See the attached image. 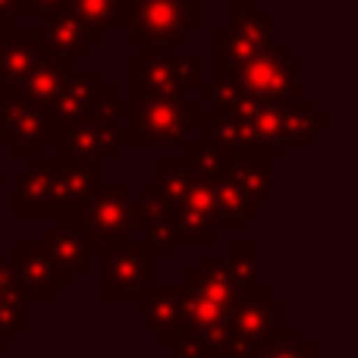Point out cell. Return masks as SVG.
I'll use <instances>...</instances> for the list:
<instances>
[{
	"label": "cell",
	"instance_id": "cell-1",
	"mask_svg": "<svg viewBox=\"0 0 358 358\" xmlns=\"http://www.w3.org/2000/svg\"><path fill=\"white\" fill-rule=\"evenodd\" d=\"M217 82L229 85L236 92L255 94V98H271V101H296L299 98V69L302 63L273 41L267 50L245 60H214Z\"/></svg>",
	"mask_w": 358,
	"mask_h": 358
},
{
	"label": "cell",
	"instance_id": "cell-2",
	"mask_svg": "<svg viewBox=\"0 0 358 358\" xmlns=\"http://www.w3.org/2000/svg\"><path fill=\"white\" fill-rule=\"evenodd\" d=\"M129 201L132 195L126 185H107V189L98 185L94 195L76 214L60 217V223L73 227L92 255H107L110 248L129 242Z\"/></svg>",
	"mask_w": 358,
	"mask_h": 358
},
{
	"label": "cell",
	"instance_id": "cell-3",
	"mask_svg": "<svg viewBox=\"0 0 358 358\" xmlns=\"http://www.w3.org/2000/svg\"><path fill=\"white\" fill-rule=\"evenodd\" d=\"M201 22L198 0H129L126 25L129 38L145 48H173Z\"/></svg>",
	"mask_w": 358,
	"mask_h": 358
},
{
	"label": "cell",
	"instance_id": "cell-4",
	"mask_svg": "<svg viewBox=\"0 0 358 358\" xmlns=\"http://www.w3.org/2000/svg\"><path fill=\"white\" fill-rule=\"evenodd\" d=\"M157 248L126 242L101 255V296L110 302H145L157 289Z\"/></svg>",
	"mask_w": 358,
	"mask_h": 358
},
{
	"label": "cell",
	"instance_id": "cell-5",
	"mask_svg": "<svg viewBox=\"0 0 358 358\" xmlns=\"http://www.w3.org/2000/svg\"><path fill=\"white\" fill-rule=\"evenodd\" d=\"M198 101L185 98H142L126 101V142L176 145L195 129Z\"/></svg>",
	"mask_w": 358,
	"mask_h": 358
},
{
	"label": "cell",
	"instance_id": "cell-6",
	"mask_svg": "<svg viewBox=\"0 0 358 358\" xmlns=\"http://www.w3.org/2000/svg\"><path fill=\"white\" fill-rule=\"evenodd\" d=\"M286 305L271 296L267 286H248L245 296L229 315V352L245 358L255 346H264L283 336Z\"/></svg>",
	"mask_w": 358,
	"mask_h": 358
},
{
	"label": "cell",
	"instance_id": "cell-7",
	"mask_svg": "<svg viewBox=\"0 0 358 358\" xmlns=\"http://www.w3.org/2000/svg\"><path fill=\"white\" fill-rule=\"evenodd\" d=\"M233 29L217 31V54L214 60H245L273 44V19L261 13L252 0H239L229 6Z\"/></svg>",
	"mask_w": 358,
	"mask_h": 358
},
{
	"label": "cell",
	"instance_id": "cell-8",
	"mask_svg": "<svg viewBox=\"0 0 358 358\" xmlns=\"http://www.w3.org/2000/svg\"><path fill=\"white\" fill-rule=\"evenodd\" d=\"M0 123H3L0 136L19 157H41L44 142L50 138V117L44 107L6 98L0 107Z\"/></svg>",
	"mask_w": 358,
	"mask_h": 358
},
{
	"label": "cell",
	"instance_id": "cell-9",
	"mask_svg": "<svg viewBox=\"0 0 358 358\" xmlns=\"http://www.w3.org/2000/svg\"><path fill=\"white\" fill-rule=\"evenodd\" d=\"M129 85L132 101L142 98H182V82H179V60L170 54V48H145L129 63Z\"/></svg>",
	"mask_w": 358,
	"mask_h": 358
},
{
	"label": "cell",
	"instance_id": "cell-10",
	"mask_svg": "<svg viewBox=\"0 0 358 358\" xmlns=\"http://www.w3.org/2000/svg\"><path fill=\"white\" fill-rule=\"evenodd\" d=\"M16 277H19V286L25 289V296L35 299V302H54L60 296V289H66L73 283V277L60 271L54 261L48 258V252L41 248V242H16Z\"/></svg>",
	"mask_w": 358,
	"mask_h": 358
},
{
	"label": "cell",
	"instance_id": "cell-11",
	"mask_svg": "<svg viewBox=\"0 0 358 358\" xmlns=\"http://www.w3.org/2000/svg\"><path fill=\"white\" fill-rule=\"evenodd\" d=\"M41 41L54 57L73 63V60H79V57H85L92 44L101 41V31L92 29L88 22H82L73 10L63 6V10H54L44 16Z\"/></svg>",
	"mask_w": 358,
	"mask_h": 358
},
{
	"label": "cell",
	"instance_id": "cell-12",
	"mask_svg": "<svg viewBox=\"0 0 358 358\" xmlns=\"http://www.w3.org/2000/svg\"><path fill=\"white\" fill-rule=\"evenodd\" d=\"M16 214H57L60 210V182H57V164L50 157H31V167L19 176Z\"/></svg>",
	"mask_w": 358,
	"mask_h": 358
},
{
	"label": "cell",
	"instance_id": "cell-13",
	"mask_svg": "<svg viewBox=\"0 0 358 358\" xmlns=\"http://www.w3.org/2000/svg\"><path fill=\"white\" fill-rule=\"evenodd\" d=\"M48 57L50 50L44 48L41 31L3 29V38H0V88H3V94H10L19 85V79Z\"/></svg>",
	"mask_w": 358,
	"mask_h": 358
},
{
	"label": "cell",
	"instance_id": "cell-14",
	"mask_svg": "<svg viewBox=\"0 0 358 358\" xmlns=\"http://www.w3.org/2000/svg\"><path fill=\"white\" fill-rule=\"evenodd\" d=\"M57 182H60V210L57 217H69L94 195L98 189V164L92 157H79V155H57Z\"/></svg>",
	"mask_w": 358,
	"mask_h": 358
},
{
	"label": "cell",
	"instance_id": "cell-15",
	"mask_svg": "<svg viewBox=\"0 0 358 358\" xmlns=\"http://www.w3.org/2000/svg\"><path fill=\"white\" fill-rule=\"evenodd\" d=\"M101 73H85V76H69L63 92L54 98V104L48 107L50 129L54 126H66L73 120H82L88 113L98 110L101 101Z\"/></svg>",
	"mask_w": 358,
	"mask_h": 358
},
{
	"label": "cell",
	"instance_id": "cell-16",
	"mask_svg": "<svg viewBox=\"0 0 358 358\" xmlns=\"http://www.w3.org/2000/svg\"><path fill=\"white\" fill-rule=\"evenodd\" d=\"M69 66H73V63H66V60L50 54L44 63H38L35 69H29L6 98H19V101H25V104H35V107H44V110H48V107L54 104L57 94L63 92L66 79L73 76Z\"/></svg>",
	"mask_w": 358,
	"mask_h": 358
},
{
	"label": "cell",
	"instance_id": "cell-17",
	"mask_svg": "<svg viewBox=\"0 0 358 358\" xmlns=\"http://www.w3.org/2000/svg\"><path fill=\"white\" fill-rule=\"evenodd\" d=\"M25 305H29V296L19 286L16 267L0 261V346L13 343L16 330L25 327V321H29V308Z\"/></svg>",
	"mask_w": 358,
	"mask_h": 358
},
{
	"label": "cell",
	"instance_id": "cell-18",
	"mask_svg": "<svg viewBox=\"0 0 358 358\" xmlns=\"http://www.w3.org/2000/svg\"><path fill=\"white\" fill-rule=\"evenodd\" d=\"M41 248L48 252V258L54 261L57 267H60L66 277H76V273H82L88 267V245L85 239H82L79 233H76L73 227H66V223H60V227L48 229L41 239Z\"/></svg>",
	"mask_w": 358,
	"mask_h": 358
},
{
	"label": "cell",
	"instance_id": "cell-19",
	"mask_svg": "<svg viewBox=\"0 0 358 358\" xmlns=\"http://www.w3.org/2000/svg\"><path fill=\"white\" fill-rule=\"evenodd\" d=\"M145 317L157 330L161 343H179V327H182V289H161L157 286L145 299Z\"/></svg>",
	"mask_w": 358,
	"mask_h": 358
},
{
	"label": "cell",
	"instance_id": "cell-20",
	"mask_svg": "<svg viewBox=\"0 0 358 358\" xmlns=\"http://www.w3.org/2000/svg\"><path fill=\"white\" fill-rule=\"evenodd\" d=\"M126 6L129 0H66V10H73L82 22L92 29H123L126 25Z\"/></svg>",
	"mask_w": 358,
	"mask_h": 358
},
{
	"label": "cell",
	"instance_id": "cell-21",
	"mask_svg": "<svg viewBox=\"0 0 358 358\" xmlns=\"http://www.w3.org/2000/svg\"><path fill=\"white\" fill-rule=\"evenodd\" d=\"M179 82H182V88L201 85V63H198L195 57H182V60H179Z\"/></svg>",
	"mask_w": 358,
	"mask_h": 358
},
{
	"label": "cell",
	"instance_id": "cell-22",
	"mask_svg": "<svg viewBox=\"0 0 358 358\" xmlns=\"http://www.w3.org/2000/svg\"><path fill=\"white\" fill-rule=\"evenodd\" d=\"M63 6H66V0H19L16 16L19 13H38V16H48V13L63 10Z\"/></svg>",
	"mask_w": 358,
	"mask_h": 358
},
{
	"label": "cell",
	"instance_id": "cell-23",
	"mask_svg": "<svg viewBox=\"0 0 358 358\" xmlns=\"http://www.w3.org/2000/svg\"><path fill=\"white\" fill-rule=\"evenodd\" d=\"M19 10V0H0V31L13 29V16Z\"/></svg>",
	"mask_w": 358,
	"mask_h": 358
},
{
	"label": "cell",
	"instance_id": "cell-24",
	"mask_svg": "<svg viewBox=\"0 0 358 358\" xmlns=\"http://www.w3.org/2000/svg\"><path fill=\"white\" fill-rule=\"evenodd\" d=\"M3 101H6V94H3V88H0V107H3Z\"/></svg>",
	"mask_w": 358,
	"mask_h": 358
}]
</instances>
